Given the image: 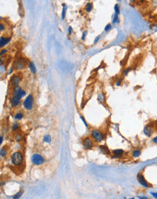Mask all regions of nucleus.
<instances>
[{
	"label": "nucleus",
	"mask_w": 157,
	"mask_h": 199,
	"mask_svg": "<svg viewBox=\"0 0 157 199\" xmlns=\"http://www.w3.org/2000/svg\"><path fill=\"white\" fill-rule=\"evenodd\" d=\"M11 161L13 165L15 167L21 166L24 162V156L22 153L20 151H16L12 153L11 156Z\"/></svg>",
	"instance_id": "obj_1"
},
{
	"label": "nucleus",
	"mask_w": 157,
	"mask_h": 199,
	"mask_svg": "<svg viewBox=\"0 0 157 199\" xmlns=\"http://www.w3.org/2000/svg\"><path fill=\"white\" fill-rule=\"evenodd\" d=\"M26 66H27V60L23 59L22 57H20L13 62L12 67L16 70H22L25 69Z\"/></svg>",
	"instance_id": "obj_2"
},
{
	"label": "nucleus",
	"mask_w": 157,
	"mask_h": 199,
	"mask_svg": "<svg viewBox=\"0 0 157 199\" xmlns=\"http://www.w3.org/2000/svg\"><path fill=\"white\" fill-rule=\"evenodd\" d=\"M33 103H34L33 96L31 94H29L26 97V99L24 100V101L22 103V105H23V107L26 110L30 111L33 107Z\"/></svg>",
	"instance_id": "obj_3"
},
{
	"label": "nucleus",
	"mask_w": 157,
	"mask_h": 199,
	"mask_svg": "<svg viewBox=\"0 0 157 199\" xmlns=\"http://www.w3.org/2000/svg\"><path fill=\"white\" fill-rule=\"evenodd\" d=\"M93 139L92 137L90 136H87L85 138H84L82 140V146L84 147L85 149L86 150H90L92 149L93 147L94 146V142H93Z\"/></svg>",
	"instance_id": "obj_4"
},
{
	"label": "nucleus",
	"mask_w": 157,
	"mask_h": 199,
	"mask_svg": "<svg viewBox=\"0 0 157 199\" xmlns=\"http://www.w3.org/2000/svg\"><path fill=\"white\" fill-rule=\"evenodd\" d=\"M91 137L96 143H101L104 140L103 133L98 130H93L91 131Z\"/></svg>",
	"instance_id": "obj_5"
},
{
	"label": "nucleus",
	"mask_w": 157,
	"mask_h": 199,
	"mask_svg": "<svg viewBox=\"0 0 157 199\" xmlns=\"http://www.w3.org/2000/svg\"><path fill=\"white\" fill-rule=\"evenodd\" d=\"M31 161H32V163L34 165L39 166V165H41V164H44V157L41 155H40L38 153H35L31 157Z\"/></svg>",
	"instance_id": "obj_6"
},
{
	"label": "nucleus",
	"mask_w": 157,
	"mask_h": 199,
	"mask_svg": "<svg viewBox=\"0 0 157 199\" xmlns=\"http://www.w3.org/2000/svg\"><path fill=\"white\" fill-rule=\"evenodd\" d=\"M20 81H21V77L19 75H17V74L13 75L12 76L10 77V80H9L10 85H11L12 88H13L19 86Z\"/></svg>",
	"instance_id": "obj_7"
},
{
	"label": "nucleus",
	"mask_w": 157,
	"mask_h": 199,
	"mask_svg": "<svg viewBox=\"0 0 157 199\" xmlns=\"http://www.w3.org/2000/svg\"><path fill=\"white\" fill-rule=\"evenodd\" d=\"M13 89H14V91H13L12 96H14L20 99H21L22 98H23L26 95L25 91H24L20 86H17V87H16Z\"/></svg>",
	"instance_id": "obj_8"
},
{
	"label": "nucleus",
	"mask_w": 157,
	"mask_h": 199,
	"mask_svg": "<svg viewBox=\"0 0 157 199\" xmlns=\"http://www.w3.org/2000/svg\"><path fill=\"white\" fill-rule=\"evenodd\" d=\"M138 180L139 183L143 187H145V188H149L150 187L149 185L147 183V181L146 180L145 177H144V176L142 174H139L138 175Z\"/></svg>",
	"instance_id": "obj_9"
},
{
	"label": "nucleus",
	"mask_w": 157,
	"mask_h": 199,
	"mask_svg": "<svg viewBox=\"0 0 157 199\" xmlns=\"http://www.w3.org/2000/svg\"><path fill=\"white\" fill-rule=\"evenodd\" d=\"M143 132H144V134H145L146 136L150 137V136L153 134V133H154V126L150 125H147V126H146V127L144 128Z\"/></svg>",
	"instance_id": "obj_10"
},
{
	"label": "nucleus",
	"mask_w": 157,
	"mask_h": 199,
	"mask_svg": "<svg viewBox=\"0 0 157 199\" xmlns=\"http://www.w3.org/2000/svg\"><path fill=\"white\" fill-rule=\"evenodd\" d=\"M10 103L12 107H17L20 104V99L12 96V98L10 99Z\"/></svg>",
	"instance_id": "obj_11"
},
{
	"label": "nucleus",
	"mask_w": 157,
	"mask_h": 199,
	"mask_svg": "<svg viewBox=\"0 0 157 199\" xmlns=\"http://www.w3.org/2000/svg\"><path fill=\"white\" fill-rule=\"evenodd\" d=\"M9 41H10V38H6V37H4V36H1V38H0V47L3 48L5 45H7Z\"/></svg>",
	"instance_id": "obj_12"
},
{
	"label": "nucleus",
	"mask_w": 157,
	"mask_h": 199,
	"mask_svg": "<svg viewBox=\"0 0 157 199\" xmlns=\"http://www.w3.org/2000/svg\"><path fill=\"white\" fill-rule=\"evenodd\" d=\"M112 153L114 154V157L120 158V157L122 156V155L124 153V151L122 149H116V150H114L112 151Z\"/></svg>",
	"instance_id": "obj_13"
},
{
	"label": "nucleus",
	"mask_w": 157,
	"mask_h": 199,
	"mask_svg": "<svg viewBox=\"0 0 157 199\" xmlns=\"http://www.w3.org/2000/svg\"><path fill=\"white\" fill-rule=\"evenodd\" d=\"M28 67H29L30 71L31 72L32 74H36V73L37 69H36V65H35L34 62H30L28 63Z\"/></svg>",
	"instance_id": "obj_14"
},
{
	"label": "nucleus",
	"mask_w": 157,
	"mask_h": 199,
	"mask_svg": "<svg viewBox=\"0 0 157 199\" xmlns=\"http://www.w3.org/2000/svg\"><path fill=\"white\" fill-rule=\"evenodd\" d=\"M99 149L104 154H109L110 153L109 148L106 145H100L99 146Z\"/></svg>",
	"instance_id": "obj_15"
},
{
	"label": "nucleus",
	"mask_w": 157,
	"mask_h": 199,
	"mask_svg": "<svg viewBox=\"0 0 157 199\" xmlns=\"http://www.w3.org/2000/svg\"><path fill=\"white\" fill-rule=\"evenodd\" d=\"M62 20H65V17H66V11L67 9V6L66 5V4H62Z\"/></svg>",
	"instance_id": "obj_16"
},
{
	"label": "nucleus",
	"mask_w": 157,
	"mask_h": 199,
	"mask_svg": "<svg viewBox=\"0 0 157 199\" xmlns=\"http://www.w3.org/2000/svg\"><path fill=\"white\" fill-rule=\"evenodd\" d=\"M98 101H99V102H101V103H105V101H106V97H105L104 94V93H99L98 95Z\"/></svg>",
	"instance_id": "obj_17"
},
{
	"label": "nucleus",
	"mask_w": 157,
	"mask_h": 199,
	"mask_svg": "<svg viewBox=\"0 0 157 199\" xmlns=\"http://www.w3.org/2000/svg\"><path fill=\"white\" fill-rule=\"evenodd\" d=\"M93 7V3L88 2V3H87L86 5H85V11H86L87 12L89 13V12H90L92 11Z\"/></svg>",
	"instance_id": "obj_18"
},
{
	"label": "nucleus",
	"mask_w": 157,
	"mask_h": 199,
	"mask_svg": "<svg viewBox=\"0 0 157 199\" xmlns=\"http://www.w3.org/2000/svg\"><path fill=\"white\" fill-rule=\"evenodd\" d=\"M43 140H44V142L46 143H50L52 142V137L49 134H46L44 136Z\"/></svg>",
	"instance_id": "obj_19"
},
{
	"label": "nucleus",
	"mask_w": 157,
	"mask_h": 199,
	"mask_svg": "<svg viewBox=\"0 0 157 199\" xmlns=\"http://www.w3.org/2000/svg\"><path fill=\"white\" fill-rule=\"evenodd\" d=\"M24 117V115L22 114V112H18L17 114H15L14 116V118L17 120H21Z\"/></svg>",
	"instance_id": "obj_20"
},
{
	"label": "nucleus",
	"mask_w": 157,
	"mask_h": 199,
	"mask_svg": "<svg viewBox=\"0 0 157 199\" xmlns=\"http://www.w3.org/2000/svg\"><path fill=\"white\" fill-rule=\"evenodd\" d=\"M141 155V151L140 150H138V149L135 150V151H133V156L134 158H138V157H139Z\"/></svg>",
	"instance_id": "obj_21"
},
{
	"label": "nucleus",
	"mask_w": 157,
	"mask_h": 199,
	"mask_svg": "<svg viewBox=\"0 0 157 199\" xmlns=\"http://www.w3.org/2000/svg\"><path fill=\"white\" fill-rule=\"evenodd\" d=\"M7 154V151L6 150L5 148H2L0 151V155L1 156V158H4Z\"/></svg>",
	"instance_id": "obj_22"
},
{
	"label": "nucleus",
	"mask_w": 157,
	"mask_h": 199,
	"mask_svg": "<svg viewBox=\"0 0 157 199\" xmlns=\"http://www.w3.org/2000/svg\"><path fill=\"white\" fill-rule=\"evenodd\" d=\"M114 14H115V15H120V6H119V4H116L114 5Z\"/></svg>",
	"instance_id": "obj_23"
},
{
	"label": "nucleus",
	"mask_w": 157,
	"mask_h": 199,
	"mask_svg": "<svg viewBox=\"0 0 157 199\" xmlns=\"http://www.w3.org/2000/svg\"><path fill=\"white\" fill-rule=\"evenodd\" d=\"M112 23L113 24H118V23H120V17H119V15L114 14V17H113V20H112Z\"/></svg>",
	"instance_id": "obj_24"
},
{
	"label": "nucleus",
	"mask_w": 157,
	"mask_h": 199,
	"mask_svg": "<svg viewBox=\"0 0 157 199\" xmlns=\"http://www.w3.org/2000/svg\"><path fill=\"white\" fill-rule=\"evenodd\" d=\"M112 24H110V23H108L106 26H105L104 28V31L105 32H109V31L112 30Z\"/></svg>",
	"instance_id": "obj_25"
},
{
	"label": "nucleus",
	"mask_w": 157,
	"mask_h": 199,
	"mask_svg": "<svg viewBox=\"0 0 157 199\" xmlns=\"http://www.w3.org/2000/svg\"><path fill=\"white\" fill-rule=\"evenodd\" d=\"M22 195V191H20L17 193H16L15 196H14L13 199H20V198L21 197Z\"/></svg>",
	"instance_id": "obj_26"
},
{
	"label": "nucleus",
	"mask_w": 157,
	"mask_h": 199,
	"mask_svg": "<svg viewBox=\"0 0 157 199\" xmlns=\"http://www.w3.org/2000/svg\"><path fill=\"white\" fill-rule=\"evenodd\" d=\"M122 78L120 77V78H118V79L116 80L115 85H116L117 86H120V85H122Z\"/></svg>",
	"instance_id": "obj_27"
},
{
	"label": "nucleus",
	"mask_w": 157,
	"mask_h": 199,
	"mask_svg": "<svg viewBox=\"0 0 157 199\" xmlns=\"http://www.w3.org/2000/svg\"><path fill=\"white\" fill-rule=\"evenodd\" d=\"M87 33H88V31H84L83 33H82V37H81V39H82V41H84L85 40V38H86V36H87Z\"/></svg>",
	"instance_id": "obj_28"
},
{
	"label": "nucleus",
	"mask_w": 157,
	"mask_h": 199,
	"mask_svg": "<svg viewBox=\"0 0 157 199\" xmlns=\"http://www.w3.org/2000/svg\"><path fill=\"white\" fill-rule=\"evenodd\" d=\"M19 128H20V126H19V124L16 123H15L14 125H13V126H12V130H14V131H15V130H17V129H19Z\"/></svg>",
	"instance_id": "obj_29"
},
{
	"label": "nucleus",
	"mask_w": 157,
	"mask_h": 199,
	"mask_svg": "<svg viewBox=\"0 0 157 199\" xmlns=\"http://www.w3.org/2000/svg\"><path fill=\"white\" fill-rule=\"evenodd\" d=\"M15 140H16V141H17V142L20 141V140H22V136H21V135H20V134H17V135L15 136Z\"/></svg>",
	"instance_id": "obj_30"
},
{
	"label": "nucleus",
	"mask_w": 157,
	"mask_h": 199,
	"mask_svg": "<svg viewBox=\"0 0 157 199\" xmlns=\"http://www.w3.org/2000/svg\"><path fill=\"white\" fill-rule=\"evenodd\" d=\"M130 70H131L130 68H127V69H125V70H124V72H123L124 76H127V75H128V73H129V72H130Z\"/></svg>",
	"instance_id": "obj_31"
},
{
	"label": "nucleus",
	"mask_w": 157,
	"mask_h": 199,
	"mask_svg": "<svg viewBox=\"0 0 157 199\" xmlns=\"http://www.w3.org/2000/svg\"><path fill=\"white\" fill-rule=\"evenodd\" d=\"M80 119L82 120V122H83V123H84V125H85V127L86 128H88V124H87V123H86V121H85V120L84 119V117H82V116H80Z\"/></svg>",
	"instance_id": "obj_32"
},
{
	"label": "nucleus",
	"mask_w": 157,
	"mask_h": 199,
	"mask_svg": "<svg viewBox=\"0 0 157 199\" xmlns=\"http://www.w3.org/2000/svg\"><path fill=\"white\" fill-rule=\"evenodd\" d=\"M72 32H73V28L71 26H69V28H68V34H69V36L72 35Z\"/></svg>",
	"instance_id": "obj_33"
},
{
	"label": "nucleus",
	"mask_w": 157,
	"mask_h": 199,
	"mask_svg": "<svg viewBox=\"0 0 157 199\" xmlns=\"http://www.w3.org/2000/svg\"><path fill=\"white\" fill-rule=\"evenodd\" d=\"M7 52V50L5 49H1V53H0V54H1V56H2L3 54H6Z\"/></svg>",
	"instance_id": "obj_34"
},
{
	"label": "nucleus",
	"mask_w": 157,
	"mask_h": 199,
	"mask_svg": "<svg viewBox=\"0 0 157 199\" xmlns=\"http://www.w3.org/2000/svg\"><path fill=\"white\" fill-rule=\"evenodd\" d=\"M4 30V25H3V23H1L0 24V31L2 32Z\"/></svg>",
	"instance_id": "obj_35"
},
{
	"label": "nucleus",
	"mask_w": 157,
	"mask_h": 199,
	"mask_svg": "<svg viewBox=\"0 0 157 199\" xmlns=\"http://www.w3.org/2000/svg\"><path fill=\"white\" fill-rule=\"evenodd\" d=\"M99 38H100V36H98L97 37L95 38V40H94V44H96L97 43L98 41V40H99Z\"/></svg>",
	"instance_id": "obj_36"
},
{
	"label": "nucleus",
	"mask_w": 157,
	"mask_h": 199,
	"mask_svg": "<svg viewBox=\"0 0 157 199\" xmlns=\"http://www.w3.org/2000/svg\"><path fill=\"white\" fill-rule=\"evenodd\" d=\"M152 141H153V143H156V144H157V136H156L155 138H153Z\"/></svg>",
	"instance_id": "obj_37"
},
{
	"label": "nucleus",
	"mask_w": 157,
	"mask_h": 199,
	"mask_svg": "<svg viewBox=\"0 0 157 199\" xmlns=\"http://www.w3.org/2000/svg\"><path fill=\"white\" fill-rule=\"evenodd\" d=\"M155 199H157V193H151Z\"/></svg>",
	"instance_id": "obj_38"
},
{
	"label": "nucleus",
	"mask_w": 157,
	"mask_h": 199,
	"mask_svg": "<svg viewBox=\"0 0 157 199\" xmlns=\"http://www.w3.org/2000/svg\"><path fill=\"white\" fill-rule=\"evenodd\" d=\"M0 144L1 145L2 144V143H3V140H4V138H3V135H1V138H0Z\"/></svg>",
	"instance_id": "obj_39"
},
{
	"label": "nucleus",
	"mask_w": 157,
	"mask_h": 199,
	"mask_svg": "<svg viewBox=\"0 0 157 199\" xmlns=\"http://www.w3.org/2000/svg\"><path fill=\"white\" fill-rule=\"evenodd\" d=\"M12 68H13V67H12ZM12 68H10V69H9V70H8V75H10V74L12 72V70H13V69H12Z\"/></svg>",
	"instance_id": "obj_40"
},
{
	"label": "nucleus",
	"mask_w": 157,
	"mask_h": 199,
	"mask_svg": "<svg viewBox=\"0 0 157 199\" xmlns=\"http://www.w3.org/2000/svg\"><path fill=\"white\" fill-rule=\"evenodd\" d=\"M138 199H147L148 198L147 197H144V196H138Z\"/></svg>",
	"instance_id": "obj_41"
},
{
	"label": "nucleus",
	"mask_w": 157,
	"mask_h": 199,
	"mask_svg": "<svg viewBox=\"0 0 157 199\" xmlns=\"http://www.w3.org/2000/svg\"><path fill=\"white\" fill-rule=\"evenodd\" d=\"M131 3H135V2H136L137 1V0H129Z\"/></svg>",
	"instance_id": "obj_42"
},
{
	"label": "nucleus",
	"mask_w": 157,
	"mask_h": 199,
	"mask_svg": "<svg viewBox=\"0 0 157 199\" xmlns=\"http://www.w3.org/2000/svg\"><path fill=\"white\" fill-rule=\"evenodd\" d=\"M118 1H121V0H118Z\"/></svg>",
	"instance_id": "obj_43"
}]
</instances>
